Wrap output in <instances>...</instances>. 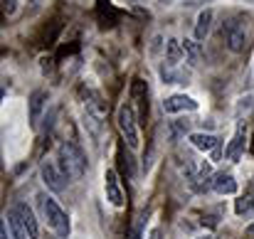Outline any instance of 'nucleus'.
Instances as JSON below:
<instances>
[{"label":"nucleus","mask_w":254,"mask_h":239,"mask_svg":"<svg viewBox=\"0 0 254 239\" xmlns=\"http://www.w3.org/2000/svg\"><path fill=\"white\" fill-rule=\"evenodd\" d=\"M250 195H254V178H252V182H250Z\"/></svg>","instance_id":"obj_29"},{"label":"nucleus","mask_w":254,"mask_h":239,"mask_svg":"<svg viewBox=\"0 0 254 239\" xmlns=\"http://www.w3.org/2000/svg\"><path fill=\"white\" fill-rule=\"evenodd\" d=\"M188 138H190V143H192L197 151H202V153H212V151L217 148V143H220V138H217L215 133H202V131H195V133H190Z\"/></svg>","instance_id":"obj_14"},{"label":"nucleus","mask_w":254,"mask_h":239,"mask_svg":"<svg viewBox=\"0 0 254 239\" xmlns=\"http://www.w3.org/2000/svg\"><path fill=\"white\" fill-rule=\"evenodd\" d=\"M252 109H254V96L252 94H245V96H240L235 114H237V119H242V114H250Z\"/></svg>","instance_id":"obj_21"},{"label":"nucleus","mask_w":254,"mask_h":239,"mask_svg":"<svg viewBox=\"0 0 254 239\" xmlns=\"http://www.w3.org/2000/svg\"><path fill=\"white\" fill-rule=\"evenodd\" d=\"M245 146H247V123H245V121H237V128H235V133H232V141H230L227 148H225L227 160L240 158L242 151H245Z\"/></svg>","instance_id":"obj_8"},{"label":"nucleus","mask_w":254,"mask_h":239,"mask_svg":"<svg viewBox=\"0 0 254 239\" xmlns=\"http://www.w3.org/2000/svg\"><path fill=\"white\" fill-rule=\"evenodd\" d=\"M212 190H217L220 195H235L237 192V180L232 173H215L212 178Z\"/></svg>","instance_id":"obj_15"},{"label":"nucleus","mask_w":254,"mask_h":239,"mask_svg":"<svg viewBox=\"0 0 254 239\" xmlns=\"http://www.w3.org/2000/svg\"><path fill=\"white\" fill-rule=\"evenodd\" d=\"M47 99H50V94H47L45 89H35V91L30 94V126H32V128H37V123H40V119H42V111H45V106H47Z\"/></svg>","instance_id":"obj_12"},{"label":"nucleus","mask_w":254,"mask_h":239,"mask_svg":"<svg viewBox=\"0 0 254 239\" xmlns=\"http://www.w3.org/2000/svg\"><path fill=\"white\" fill-rule=\"evenodd\" d=\"M104 190H106V200H109L114 207H124L126 195H124V187H121L119 175H116L114 168H109V170L104 173Z\"/></svg>","instance_id":"obj_7"},{"label":"nucleus","mask_w":254,"mask_h":239,"mask_svg":"<svg viewBox=\"0 0 254 239\" xmlns=\"http://www.w3.org/2000/svg\"><path fill=\"white\" fill-rule=\"evenodd\" d=\"M0 239H10V230H7V222L0 225Z\"/></svg>","instance_id":"obj_25"},{"label":"nucleus","mask_w":254,"mask_h":239,"mask_svg":"<svg viewBox=\"0 0 254 239\" xmlns=\"http://www.w3.org/2000/svg\"><path fill=\"white\" fill-rule=\"evenodd\" d=\"M252 153H254V143H252Z\"/></svg>","instance_id":"obj_32"},{"label":"nucleus","mask_w":254,"mask_h":239,"mask_svg":"<svg viewBox=\"0 0 254 239\" xmlns=\"http://www.w3.org/2000/svg\"><path fill=\"white\" fill-rule=\"evenodd\" d=\"M197 239H212V237L210 235H202V237H197Z\"/></svg>","instance_id":"obj_31"},{"label":"nucleus","mask_w":254,"mask_h":239,"mask_svg":"<svg viewBox=\"0 0 254 239\" xmlns=\"http://www.w3.org/2000/svg\"><path fill=\"white\" fill-rule=\"evenodd\" d=\"M183 40H175V37H170L168 42H166V62L170 64H180V60H183Z\"/></svg>","instance_id":"obj_19"},{"label":"nucleus","mask_w":254,"mask_h":239,"mask_svg":"<svg viewBox=\"0 0 254 239\" xmlns=\"http://www.w3.org/2000/svg\"><path fill=\"white\" fill-rule=\"evenodd\" d=\"M222 158V151H220V143H217V148L212 151V160H220Z\"/></svg>","instance_id":"obj_26"},{"label":"nucleus","mask_w":254,"mask_h":239,"mask_svg":"<svg viewBox=\"0 0 254 239\" xmlns=\"http://www.w3.org/2000/svg\"><path fill=\"white\" fill-rule=\"evenodd\" d=\"M37 205H40V212H42V217H45L47 227H50V230H52L60 239L69 237L72 225H69L67 212L60 207V202H57L55 197H50L47 192H40V195H37Z\"/></svg>","instance_id":"obj_2"},{"label":"nucleus","mask_w":254,"mask_h":239,"mask_svg":"<svg viewBox=\"0 0 254 239\" xmlns=\"http://www.w3.org/2000/svg\"><path fill=\"white\" fill-rule=\"evenodd\" d=\"M79 91H82V109L89 111L94 119H99V121L104 123V119H106V114H109V106H106L104 96H101L96 89H89V86H82Z\"/></svg>","instance_id":"obj_5"},{"label":"nucleus","mask_w":254,"mask_h":239,"mask_svg":"<svg viewBox=\"0 0 254 239\" xmlns=\"http://www.w3.org/2000/svg\"><path fill=\"white\" fill-rule=\"evenodd\" d=\"M212 17H215V12H212L210 7H205V10L197 15V22H195V40H197V42L207 40V35H210V30H212Z\"/></svg>","instance_id":"obj_16"},{"label":"nucleus","mask_w":254,"mask_h":239,"mask_svg":"<svg viewBox=\"0 0 254 239\" xmlns=\"http://www.w3.org/2000/svg\"><path fill=\"white\" fill-rule=\"evenodd\" d=\"M163 111L166 114H180V111H197V101L188 94H173L163 99Z\"/></svg>","instance_id":"obj_10"},{"label":"nucleus","mask_w":254,"mask_h":239,"mask_svg":"<svg viewBox=\"0 0 254 239\" xmlns=\"http://www.w3.org/2000/svg\"><path fill=\"white\" fill-rule=\"evenodd\" d=\"M183 52H185V62H188L190 67H197V64H200L202 50H200V42H197V40L185 37V40H183Z\"/></svg>","instance_id":"obj_18"},{"label":"nucleus","mask_w":254,"mask_h":239,"mask_svg":"<svg viewBox=\"0 0 254 239\" xmlns=\"http://www.w3.org/2000/svg\"><path fill=\"white\" fill-rule=\"evenodd\" d=\"M222 37H225L227 50L235 52V55H240V52L247 47V22H245V15L230 17V20L222 25Z\"/></svg>","instance_id":"obj_4"},{"label":"nucleus","mask_w":254,"mask_h":239,"mask_svg":"<svg viewBox=\"0 0 254 239\" xmlns=\"http://www.w3.org/2000/svg\"><path fill=\"white\" fill-rule=\"evenodd\" d=\"M5 222H7V230H10V239H30L27 230H25V225L20 222V217H17V212H15V207L7 210Z\"/></svg>","instance_id":"obj_17"},{"label":"nucleus","mask_w":254,"mask_h":239,"mask_svg":"<svg viewBox=\"0 0 254 239\" xmlns=\"http://www.w3.org/2000/svg\"><path fill=\"white\" fill-rule=\"evenodd\" d=\"M133 104L138 106V119H146V114H148V84L141 77H136L131 84V106Z\"/></svg>","instance_id":"obj_9"},{"label":"nucleus","mask_w":254,"mask_h":239,"mask_svg":"<svg viewBox=\"0 0 254 239\" xmlns=\"http://www.w3.org/2000/svg\"><path fill=\"white\" fill-rule=\"evenodd\" d=\"M57 165L62 170V175L67 180H82L86 173V153L82 148V143L77 141V136L67 138L60 143L57 151Z\"/></svg>","instance_id":"obj_1"},{"label":"nucleus","mask_w":254,"mask_h":239,"mask_svg":"<svg viewBox=\"0 0 254 239\" xmlns=\"http://www.w3.org/2000/svg\"><path fill=\"white\" fill-rule=\"evenodd\" d=\"M188 126H190V121H170L168 123V141L170 143H175L180 136H185V133H188Z\"/></svg>","instance_id":"obj_20"},{"label":"nucleus","mask_w":254,"mask_h":239,"mask_svg":"<svg viewBox=\"0 0 254 239\" xmlns=\"http://www.w3.org/2000/svg\"><path fill=\"white\" fill-rule=\"evenodd\" d=\"M254 210V195H245V197H240L237 202H235V212L242 217V215H247V212H252Z\"/></svg>","instance_id":"obj_22"},{"label":"nucleus","mask_w":254,"mask_h":239,"mask_svg":"<svg viewBox=\"0 0 254 239\" xmlns=\"http://www.w3.org/2000/svg\"><path fill=\"white\" fill-rule=\"evenodd\" d=\"M40 173H42V182L47 185V190H52V192H64V187H67V178L62 175V170H60L57 163L45 160V163L40 165Z\"/></svg>","instance_id":"obj_6"},{"label":"nucleus","mask_w":254,"mask_h":239,"mask_svg":"<svg viewBox=\"0 0 254 239\" xmlns=\"http://www.w3.org/2000/svg\"><path fill=\"white\" fill-rule=\"evenodd\" d=\"M116 126H119V133H121L124 143L131 151H136L141 146V136H138V119L133 114L131 101H126V104L119 106V111H116Z\"/></svg>","instance_id":"obj_3"},{"label":"nucleus","mask_w":254,"mask_h":239,"mask_svg":"<svg viewBox=\"0 0 254 239\" xmlns=\"http://www.w3.org/2000/svg\"><path fill=\"white\" fill-rule=\"evenodd\" d=\"M15 0H2V10H5V15H12L15 12Z\"/></svg>","instance_id":"obj_24"},{"label":"nucleus","mask_w":254,"mask_h":239,"mask_svg":"<svg viewBox=\"0 0 254 239\" xmlns=\"http://www.w3.org/2000/svg\"><path fill=\"white\" fill-rule=\"evenodd\" d=\"M141 237H143V215L136 220V225L131 230V239H141Z\"/></svg>","instance_id":"obj_23"},{"label":"nucleus","mask_w":254,"mask_h":239,"mask_svg":"<svg viewBox=\"0 0 254 239\" xmlns=\"http://www.w3.org/2000/svg\"><path fill=\"white\" fill-rule=\"evenodd\" d=\"M247 237H254V225H250V227H247Z\"/></svg>","instance_id":"obj_27"},{"label":"nucleus","mask_w":254,"mask_h":239,"mask_svg":"<svg viewBox=\"0 0 254 239\" xmlns=\"http://www.w3.org/2000/svg\"><path fill=\"white\" fill-rule=\"evenodd\" d=\"M45 239H60V237H57V235H47Z\"/></svg>","instance_id":"obj_30"},{"label":"nucleus","mask_w":254,"mask_h":239,"mask_svg":"<svg viewBox=\"0 0 254 239\" xmlns=\"http://www.w3.org/2000/svg\"><path fill=\"white\" fill-rule=\"evenodd\" d=\"M158 74H161L163 84H188V79H190V69L170 64V62H163L158 67Z\"/></svg>","instance_id":"obj_11"},{"label":"nucleus","mask_w":254,"mask_h":239,"mask_svg":"<svg viewBox=\"0 0 254 239\" xmlns=\"http://www.w3.org/2000/svg\"><path fill=\"white\" fill-rule=\"evenodd\" d=\"M15 212H17L20 222L25 225V230H27L30 239L40 237V225H37V217H35V212L30 210V205H27V202H17V205H15Z\"/></svg>","instance_id":"obj_13"},{"label":"nucleus","mask_w":254,"mask_h":239,"mask_svg":"<svg viewBox=\"0 0 254 239\" xmlns=\"http://www.w3.org/2000/svg\"><path fill=\"white\" fill-rule=\"evenodd\" d=\"M161 237V230H153V235H151V239H158Z\"/></svg>","instance_id":"obj_28"}]
</instances>
